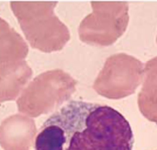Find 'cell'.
I'll list each match as a JSON object with an SVG mask.
<instances>
[{
    "instance_id": "obj_8",
    "label": "cell",
    "mask_w": 157,
    "mask_h": 150,
    "mask_svg": "<svg viewBox=\"0 0 157 150\" xmlns=\"http://www.w3.org/2000/svg\"><path fill=\"white\" fill-rule=\"evenodd\" d=\"M143 86L138 94V108L144 117L157 123V58L144 67Z\"/></svg>"
},
{
    "instance_id": "obj_1",
    "label": "cell",
    "mask_w": 157,
    "mask_h": 150,
    "mask_svg": "<svg viewBox=\"0 0 157 150\" xmlns=\"http://www.w3.org/2000/svg\"><path fill=\"white\" fill-rule=\"evenodd\" d=\"M128 120L113 107L71 100L49 115L34 150H132Z\"/></svg>"
},
{
    "instance_id": "obj_4",
    "label": "cell",
    "mask_w": 157,
    "mask_h": 150,
    "mask_svg": "<svg viewBox=\"0 0 157 150\" xmlns=\"http://www.w3.org/2000/svg\"><path fill=\"white\" fill-rule=\"evenodd\" d=\"M93 12L78 26L81 41L94 46L114 44L128 26L127 2H92Z\"/></svg>"
},
{
    "instance_id": "obj_7",
    "label": "cell",
    "mask_w": 157,
    "mask_h": 150,
    "mask_svg": "<svg viewBox=\"0 0 157 150\" xmlns=\"http://www.w3.org/2000/svg\"><path fill=\"white\" fill-rule=\"evenodd\" d=\"M33 71L26 60L0 65V102L13 101L32 79Z\"/></svg>"
},
{
    "instance_id": "obj_9",
    "label": "cell",
    "mask_w": 157,
    "mask_h": 150,
    "mask_svg": "<svg viewBox=\"0 0 157 150\" xmlns=\"http://www.w3.org/2000/svg\"><path fill=\"white\" fill-rule=\"evenodd\" d=\"M28 46L22 37L0 18V65L25 60Z\"/></svg>"
},
{
    "instance_id": "obj_3",
    "label": "cell",
    "mask_w": 157,
    "mask_h": 150,
    "mask_svg": "<svg viewBox=\"0 0 157 150\" xmlns=\"http://www.w3.org/2000/svg\"><path fill=\"white\" fill-rule=\"evenodd\" d=\"M76 83L61 69L47 71L35 76L21 91L17 98L18 110L29 117L49 114L72 98Z\"/></svg>"
},
{
    "instance_id": "obj_5",
    "label": "cell",
    "mask_w": 157,
    "mask_h": 150,
    "mask_svg": "<svg viewBox=\"0 0 157 150\" xmlns=\"http://www.w3.org/2000/svg\"><path fill=\"white\" fill-rule=\"evenodd\" d=\"M144 75L143 63L128 54H114L105 60L93 88L107 98H123L136 90Z\"/></svg>"
},
{
    "instance_id": "obj_2",
    "label": "cell",
    "mask_w": 157,
    "mask_h": 150,
    "mask_svg": "<svg viewBox=\"0 0 157 150\" xmlns=\"http://www.w3.org/2000/svg\"><path fill=\"white\" fill-rule=\"evenodd\" d=\"M58 2H15L10 6L33 48L51 53L61 51L71 39L65 24L54 14Z\"/></svg>"
},
{
    "instance_id": "obj_6",
    "label": "cell",
    "mask_w": 157,
    "mask_h": 150,
    "mask_svg": "<svg viewBox=\"0 0 157 150\" xmlns=\"http://www.w3.org/2000/svg\"><path fill=\"white\" fill-rule=\"evenodd\" d=\"M35 134L36 127L32 117L12 115L0 124V147L4 150H29Z\"/></svg>"
}]
</instances>
